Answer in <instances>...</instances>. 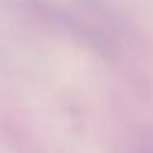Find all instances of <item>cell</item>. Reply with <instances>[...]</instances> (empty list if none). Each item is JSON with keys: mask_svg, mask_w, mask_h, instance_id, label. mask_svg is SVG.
Here are the masks:
<instances>
[]
</instances>
